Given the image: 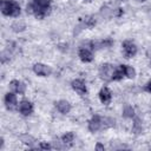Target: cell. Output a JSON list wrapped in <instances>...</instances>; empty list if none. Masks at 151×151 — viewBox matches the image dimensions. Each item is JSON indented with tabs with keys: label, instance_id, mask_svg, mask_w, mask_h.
Wrapping results in <instances>:
<instances>
[{
	"label": "cell",
	"instance_id": "10",
	"mask_svg": "<svg viewBox=\"0 0 151 151\" xmlns=\"http://www.w3.org/2000/svg\"><path fill=\"white\" fill-rule=\"evenodd\" d=\"M71 86H72V88L78 93V94H80V96H84V94H86V84H85V81L83 80V79H74L72 83H71Z\"/></svg>",
	"mask_w": 151,
	"mask_h": 151
},
{
	"label": "cell",
	"instance_id": "12",
	"mask_svg": "<svg viewBox=\"0 0 151 151\" xmlns=\"http://www.w3.org/2000/svg\"><path fill=\"white\" fill-rule=\"evenodd\" d=\"M99 100L104 104V105H109L111 103V99H112V93L110 91L109 87H103L100 91H99Z\"/></svg>",
	"mask_w": 151,
	"mask_h": 151
},
{
	"label": "cell",
	"instance_id": "27",
	"mask_svg": "<svg viewBox=\"0 0 151 151\" xmlns=\"http://www.w3.org/2000/svg\"><path fill=\"white\" fill-rule=\"evenodd\" d=\"M39 147H40V149H42V150H50V149H52L53 146H52L50 143L41 142V143H40V145H39Z\"/></svg>",
	"mask_w": 151,
	"mask_h": 151
},
{
	"label": "cell",
	"instance_id": "18",
	"mask_svg": "<svg viewBox=\"0 0 151 151\" xmlns=\"http://www.w3.org/2000/svg\"><path fill=\"white\" fill-rule=\"evenodd\" d=\"M11 28H12L13 32L20 33V32H24V31H25L26 24H25V21H22V20H17V21H14V22L12 24Z\"/></svg>",
	"mask_w": 151,
	"mask_h": 151
},
{
	"label": "cell",
	"instance_id": "15",
	"mask_svg": "<svg viewBox=\"0 0 151 151\" xmlns=\"http://www.w3.org/2000/svg\"><path fill=\"white\" fill-rule=\"evenodd\" d=\"M113 12H114L113 7H111L109 4L103 5V6L100 7V9H99V14H100L103 18H105V19L112 17V15H113Z\"/></svg>",
	"mask_w": 151,
	"mask_h": 151
},
{
	"label": "cell",
	"instance_id": "3",
	"mask_svg": "<svg viewBox=\"0 0 151 151\" xmlns=\"http://www.w3.org/2000/svg\"><path fill=\"white\" fill-rule=\"evenodd\" d=\"M113 70H114V67L109 63H105V64L100 65V67H99V77H100V79H103L104 81L112 80Z\"/></svg>",
	"mask_w": 151,
	"mask_h": 151
},
{
	"label": "cell",
	"instance_id": "24",
	"mask_svg": "<svg viewBox=\"0 0 151 151\" xmlns=\"http://www.w3.org/2000/svg\"><path fill=\"white\" fill-rule=\"evenodd\" d=\"M0 59H1V63H2V64L9 61V59H11V53H9V51H8V50L2 51L1 54H0Z\"/></svg>",
	"mask_w": 151,
	"mask_h": 151
},
{
	"label": "cell",
	"instance_id": "9",
	"mask_svg": "<svg viewBox=\"0 0 151 151\" xmlns=\"http://www.w3.org/2000/svg\"><path fill=\"white\" fill-rule=\"evenodd\" d=\"M78 55H79L80 60L84 61V63H90V61L93 60V53H92V50L86 48V47H83V46L79 47Z\"/></svg>",
	"mask_w": 151,
	"mask_h": 151
},
{
	"label": "cell",
	"instance_id": "13",
	"mask_svg": "<svg viewBox=\"0 0 151 151\" xmlns=\"http://www.w3.org/2000/svg\"><path fill=\"white\" fill-rule=\"evenodd\" d=\"M55 107H57V110H58L60 113H63V114H66V113H68V112L71 111V104H70L67 100H64V99L58 100V101L55 103Z\"/></svg>",
	"mask_w": 151,
	"mask_h": 151
},
{
	"label": "cell",
	"instance_id": "22",
	"mask_svg": "<svg viewBox=\"0 0 151 151\" xmlns=\"http://www.w3.org/2000/svg\"><path fill=\"white\" fill-rule=\"evenodd\" d=\"M123 117L124 118H133L134 117V109L131 105H126L123 109Z\"/></svg>",
	"mask_w": 151,
	"mask_h": 151
},
{
	"label": "cell",
	"instance_id": "5",
	"mask_svg": "<svg viewBox=\"0 0 151 151\" xmlns=\"http://www.w3.org/2000/svg\"><path fill=\"white\" fill-rule=\"evenodd\" d=\"M87 127H88V130H90L91 132H97V131H99V130L103 127V125H101V116L94 114V116L88 120Z\"/></svg>",
	"mask_w": 151,
	"mask_h": 151
},
{
	"label": "cell",
	"instance_id": "4",
	"mask_svg": "<svg viewBox=\"0 0 151 151\" xmlns=\"http://www.w3.org/2000/svg\"><path fill=\"white\" fill-rule=\"evenodd\" d=\"M123 51L126 58H132L137 54V46L134 42L130 41V40H125L123 42Z\"/></svg>",
	"mask_w": 151,
	"mask_h": 151
},
{
	"label": "cell",
	"instance_id": "6",
	"mask_svg": "<svg viewBox=\"0 0 151 151\" xmlns=\"http://www.w3.org/2000/svg\"><path fill=\"white\" fill-rule=\"evenodd\" d=\"M33 71L37 76H40V77H47L51 74L52 70L50 66L45 65V64H41V63H38L33 66Z\"/></svg>",
	"mask_w": 151,
	"mask_h": 151
},
{
	"label": "cell",
	"instance_id": "30",
	"mask_svg": "<svg viewBox=\"0 0 151 151\" xmlns=\"http://www.w3.org/2000/svg\"><path fill=\"white\" fill-rule=\"evenodd\" d=\"M136 1H138V2H145L146 0H136Z\"/></svg>",
	"mask_w": 151,
	"mask_h": 151
},
{
	"label": "cell",
	"instance_id": "17",
	"mask_svg": "<svg viewBox=\"0 0 151 151\" xmlns=\"http://www.w3.org/2000/svg\"><path fill=\"white\" fill-rule=\"evenodd\" d=\"M143 132V125L140 123V119L137 117H133V123H132V133L138 136Z\"/></svg>",
	"mask_w": 151,
	"mask_h": 151
},
{
	"label": "cell",
	"instance_id": "31",
	"mask_svg": "<svg viewBox=\"0 0 151 151\" xmlns=\"http://www.w3.org/2000/svg\"><path fill=\"white\" fill-rule=\"evenodd\" d=\"M118 1H120V2H125V1H127V0H118Z\"/></svg>",
	"mask_w": 151,
	"mask_h": 151
},
{
	"label": "cell",
	"instance_id": "25",
	"mask_svg": "<svg viewBox=\"0 0 151 151\" xmlns=\"http://www.w3.org/2000/svg\"><path fill=\"white\" fill-rule=\"evenodd\" d=\"M58 50L59 51H61L63 53H65V52H67V50H68V45L66 44V42H63V44H58Z\"/></svg>",
	"mask_w": 151,
	"mask_h": 151
},
{
	"label": "cell",
	"instance_id": "21",
	"mask_svg": "<svg viewBox=\"0 0 151 151\" xmlns=\"http://www.w3.org/2000/svg\"><path fill=\"white\" fill-rule=\"evenodd\" d=\"M116 120L111 117H101V125L104 129H109V127H113L114 126Z\"/></svg>",
	"mask_w": 151,
	"mask_h": 151
},
{
	"label": "cell",
	"instance_id": "8",
	"mask_svg": "<svg viewBox=\"0 0 151 151\" xmlns=\"http://www.w3.org/2000/svg\"><path fill=\"white\" fill-rule=\"evenodd\" d=\"M19 112L22 116H29V114H32V112H33V104L29 100H27V99H22L19 103Z\"/></svg>",
	"mask_w": 151,
	"mask_h": 151
},
{
	"label": "cell",
	"instance_id": "2",
	"mask_svg": "<svg viewBox=\"0 0 151 151\" xmlns=\"http://www.w3.org/2000/svg\"><path fill=\"white\" fill-rule=\"evenodd\" d=\"M20 6L14 0H2L1 1V13L6 17L17 18L20 15Z\"/></svg>",
	"mask_w": 151,
	"mask_h": 151
},
{
	"label": "cell",
	"instance_id": "14",
	"mask_svg": "<svg viewBox=\"0 0 151 151\" xmlns=\"http://www.w3.org/2000/svg\"><path fill=\"white\" fill-rule=\"evenodd\" d=\"M125 77V65H119L118 67H114L113 74H112V80L119 81Z\"/></svg>",
	"mask_w": 151,
	"mask_h": 151
},
{
	"label": "cell",
	"instance_id": "16",
	"mask_svg": "<svg viewBox=\"0 0 151 151\" xmlns=\"http://www.w3.org/2000/svg\"><path fill=\"white\" fill-rule=\"evenodd\" d=\"M80 22L84 25V27L86 28H91V27H94L96 24H97V20L93 15H85L84 18H81Z\"/></svg>",
	"mask_w": 151,
	"mask_h": 151
},
{
	"label": "cell",
	"instance_id": "7",
	"mask_svg": "<svg viewBox=\"0 0 151 151\" xmlns=\"http://www.w3.org/2000/svg\"><path fill=\"white\" fill-rule=\"evenodd\" d=\"M5 106L7 107V110H14L17 106H18V99H17V96L14 94V92H8L6 93L5 96Z\"/></svg>",
	"mask_w": 151,
	"mask_h": 151
},
{
	"label": "cell",
	"instance_id": "28",
	"mask_svg": "<svg viewBox=\"0 0 151 151\" xmlns=\"http://www.w3.org/2000/svg\"><path fill=\"white\" fill-rule=\"evenodd\" d=\"M144 90H145L146 92L151 93V80H150V81H147V84L144 86Z\"/></svg>",
	"mask_w": 151,
	"mask_h": 151
},
{
	"label": "cell",
	"instance_id": "23",
	"mask_svg": "<svg viewBox=\"0 0 151 151\" xmlns=\"http://www.w3.org/2000/svg\"><path fill=\"white\" fill-rule=\"evenodd\" d=\"M125 77H127L130 79L134 78L136 77V70L130 65H125Z\"/></svg>",
	"mask_w": 151,
	"mask_h": 151
},
{
	"label": "cell",
	"instance_id": "26",
	"mask_svg": "<svg viewBox=\"0 0 151 151\" xmlns=\"http://www.w3.org/2000/svg\"><path fill=\"white\" fill-rule=\"evenodd\" d=\"M53 147H54V149H59V150H61V149H64V147H66V146L64 145L63 142H59V140L57 139V140L53 142Z\"/></svg>",
	"mask_w": 151,
	"mask_h": 151
},
{
	"label": "cell",
	"instance_id": "11",
	"mask_svg": "<svg viewBox=\"0 0 151 151\" xmlns=\"http://www.w3.org/2000/svg\"><path fill=\"white\" fill-rule=\"evenodd\" d=\"M9 88H11L14 93H17V94H24L25 91H26V85H25V83L14 79V80H12V81L9 83Z\"/></svg>",
	"mask_w": 151,
	"mask_h": 151
},
{
	"label": "cell",
	"instance_id": "19",
	"mask_svg": "<svg viewBox=\"0 0 151 151\" xmlns=\"http://www.w3.org/2000/svg\"><path fill=\"white\" fill-rule=\"evenodd\" d=\"M20 140H21V143H24V144H26V145H28V146H33L34 144H35V138L33 137V136H31V134H28V133H24V134H21L20 136Z\"/></svg>",
	"mask_w": 151,
	"mask_h": 151
},
{
	"label": "cell",
	"instance_id": "1",
	"mask_svg": "<svg viewBox=\"0 0 151 151\" xmlns=\"http://www.w3.org/2000/svg\"><path fill=\"white\" fill-rule=\"evenodd\" d=\"M52 0H32L26 6V12L33 14L37 19H44L51 12Z\"/></svg>",
	"mask_w": 151,
	"mask_h": 151
},
{
	"label": "cell",
	"instance_id": "29",
	"mask_svg": "<svg viewBox=\"0 0 151 151\" xmlns=\"http://www.w3.org/2000/svg\"><path fill=\"white\" fill-rule=\"evenodd\" d=\"M104 145L103 144H100V143H98L97 145H96V150H99V151H104Z\"/></svg>",
	"mask_w": 151,
	"mask_h": 151
},
{
	"label": "cell",
	"instance_id": "32",
	"mask_svg": "<svg viewBox=\"0 0 151 151\" xmlns=\"http://www.w3.org/2000/svg\"><path fill=\"white\" fill-rule=\"evenodd\" d=\"M85 1H92V0H85Z\"/></svg>",
	"mask_w": 151,
	"mask_h": 151
},
{
	"label": "cell",
	"instance_id": "20",
	"mask_svg": "<svg viewBox=\"0 0 151 151\" xmlns=\"http://www.w3.org/2000/svg\"><path fill=\"white\" fill-rule=\"evenodd\" d=\"M73 140H74V133L73 132H66L63 137H61V142L64 143V145L67 147V146H71L73 144Z\"/></svg>",
	"mask_w": 151,
	"mask_h": 151
}]
</instances>
